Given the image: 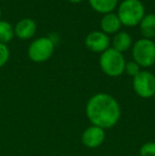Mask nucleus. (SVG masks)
<instances>
[{
	"instance_id": "obj_14",
	"label": "nucleus",
	"mask_w": 155,
	"mask_h": 156,
	"mask_svg": "<svg viewBox=\"0 0 155 156\" xmlns=\"http://www.w3.org/2000/svg\"><path fill=\"white\" fill-rule=\"evenodd\" d=\"M15 36L14 27L9 21L0 20V43L9 44Z\"/></svg>"
},
{
	"instance_id": "obj_20",
	"label": "nucleus",
	"mask_w": 155,
	"mask_h": 156,
	"mask_svg": "<svg viewBox=\"0 0 155 156\" xmlns=\"http://www.w3.org/2000/svg\"><path fill=\"white\" fill-rule=\"evenodd\" d=\"M153 99H154V102H155V94H154V96H153Z\"/></svg>"
},
{
	"instance_id": "obj_17",
	"label": "nucleus",
	"mask_w": 155,
	"mask_h": 156,
	"mask_svg": "<svg viewBox=\"0 0 155 156\" xmlns=\"http://www.w3.org/2000/svg\"><path fill=\"white\" fill-rule=\"evenodd\" d=\"M10 58V50L8 46L0 43V68H2Z\"/></svg>"
},
{
	"instance_id": "obj_10",
	"label": "nucleus",
	"mask_w": 155,
	"mask_h": 156,
	"mask_svg": "<svg viewBox=\"0 0 155 156\" xmlns=\"http://www.w3.org/2000/svg\"><path fill=\"white\" fill-rule=\"evenodd\" d=\"M122 23L120 21L119 17L116 13H107L104 14L100 21V27H101V31L105 33L106 35L108 34H116L120 31Z\"/></svg>"
},
{
	"instance_id": "obj_13",
	"label": "nucleus",
	"mask_w": 155,
	"mask_h": 156,
	"mask_svg": "<svg viewBox=\"0 0 155 156\" xmlns=\"http://www.w3.org/2000/svg\"><path fill=\"white\" fill-rule=\"evenodd\" d=\"M88 2L93 10L103 15L112 13L118 5V0H88Z\"/></svg>"
},
{
	"instance_id": "obj_2",
	"label": "nucleus",
	"mask_w": 155,
	"mask_h": 156,
	"mask_svg": "<svg viewBox=\"0 0 155 156\" xmlns=\"http://www.w3.org/2000/svg\"><path fill=\"white\" fill-rule=\"evenodd\" d=\"M117 15L122 26L136 27L146 15L145 5L139 0H123L118 6Z\"/></svg>"
},
{
	"instance_id": "obj_21",
	"label": "nucleus",
	"mask_w": 155,
	"mask_h": 156,
	"mask_svg": "<svg viewBox=\"0 0 155 156\" xmlns=\"http://www.w3.org/2000/svg\"><path fill=\"white\" fill-rule=\"evenodd\" d=\"M62 156H67V155H62Z\"/></svg>"
},
{
	"instance_id": "obj_9",
	"label": "nucleus",
	"mask_w": 155,
	"mask_h": 156,
	"mask_svg": "<svg viewBox=\"0 0 155 156\" xmlns=\"http://www.w3.org/2000/svg\"><path fill=\"white\" fill-rule=\"evenodd\" d=\"M36 23L31 18H23L19 20L14 27V33L19 39H30L36 32Z\"/></svg>"
},
{
	"instance_id": "obj_19",
	"label": "nucleus",
	"mask_w": 155,
	"mask_h": 156,
	"mask_svg": "<svg viewBox=\"0 0 155 156\" xmlns=\"http://www.w3.org/2000/svg\"><path fill=\"white\" fill-rule=\"evenodd\" d=\"M0 18H1V8H0Z\"/></svg>"
},
{
	"instance_id": "obj_11",
	"label": "nucleus",
	"mask_w": 155,
	"mask_h": 156,
	"mask_svg": "<svg viewBox=\"0 0 155 156\" xmlns=\"http://www.w3.org/2000/svg\"><path fill=\"white\" fill-rule=\"evenodd\" d=\"M139 29L143 38L151 39L155 37V14H146L139 23Z\"/></svg>"
},
{
	"instance_id": "obj_6",
	"label": "nucleus",
	"mask_w": 155,
	"mask_h": 156,
	"mask_svg": "<svg viewBox=\"0 0 155 156\" xmlns=\"http://www.w3.org/2000/svg\"><path fill=\"white\" fill-rule=\"evenodd\" d=\"M133 89L143 99L153 98L155 94V76L147 70H141L133 78Z\"/></svg>"
},
{
	"instance_id": "obj_12",
	"label": "nucleus",
	"mask_w": 155,
	"mask_h": 156,
	"mask_svg": "<svg viewBox=\"0 0 155 156\" xmlns=\"http://www.w3.org/2000/svg\"><path fill=\"white\" fill-rule=\"evenodd\" d=\"M132 46V36L128 32L119 31L114 35L113 38V47L117 51L123 52L128 51Z\"/></svg>"
},
{
	"instance_id": "obj_1",
	"label": "nucleus",
	"mask_w": 155,
	"mask_h": 156,
	"mask_svg": "<svg viewBox=\"0 0 155 156\" xmlns=\"http://www.w3.org/2000/svg\"><path fill=\"white\" fill-rule=\"evenodd\" d=\"M85 113L91 125H96L103 129H111L116 125L121 116L117 100L105 93L93 94L87 101Z\"/></svg>"
},
{
	"instance_id": "obj_3",
	"label": "nucleus",
	"mask_w": 155,
	"mask_h": 156,
	"mask_svg": "<svg viewBox=\"0 0 155 156\" xmlns=\"http://www.w3.org/2000/svg\"><path fill=\"white\" fill-rule=\"evenodd\" d=\"M125 60L121 52L115 50L114 48H108L100 55V68L108 76L117 78L124 72Z\"/></svg>"
},
{
	"instance_id": "obj_7",
	"label": "nucleus",
	"mask_w": 155,
	"mask_h": 156,
	"mask_svg": "<svg viewBox=\"0 0 155 156\" xmlns=\"http://www.w3.org/2000/svg\"><path fill=\"white\" fill-rule=\"evenodd\" d=\"M110 44L111 39L108 35L102 31H93L85 38V46L87 49L95 53H103L110 48Z\"/></svg>"
},
{
	"instance_id": "obj_4",
	"label": "nucleus",
	"mask_w": 155,
	"mask_h": 156,
	"mask_svg": "<svg viewBox=\"0 0 155 156\" xmlns=\"http://www.w3.org/2000/svg\"><path fill=\"white\" fill-rule=\"evenodd\" d=\"M132 55L140 67H151L155 64V43L148 38L138 39L133 45Z\"/></svg>"
},
{
	"instance_id": "obj_8",
	"label": "nucleus",
	"mask_w": 155,
	"mask_h": 156,
	"mask_svg": "<svg viewBox=\"0 0 155 156\" xmlns=\"http://www.w3.org/2000/svg\"><path fill=\"white\" fill-rule=\"evenodd\" d=\"M105 140V129L96 125L86 127L82 134V144L88 149L99 148Z\"/></svg>"
},
{
	"instance_id": "obj_5",
	"label": "nucleus",
	"mask_w": 155,
	"mask_h": 156,
	"mask_svg": "<svg viewBox=\"0 0 155 156\" xmlns=\"http://www.w3.org/2000/svg\"><path fill=\"white\" fill-rule=\"evenodd\" d=\"M54 44L48 36L38 37L30 44L28 48V56L34 63H44L52 56L54 52Z\"/></svg>"
},
{
	"instance_id": "obj_16",
	"label": "nucleus",
	"mask_w": 155,
	"mask_h": 156,
	"mask_svg": "<svg viewBox=\"0 0 155 156\" xmlns=\"http://www.w3.org/2000/svg\"><path fill=\"white\" fill-rule=\"evenodd\" d=\"M140 66L138 65L136 62L134 61H131V62H128L125 63V68H124V72L129 74L130 76H136L137 74L140 72Z\"/></svg>"
},
{
	"instance_id": "obj_18",
	"label": "nucleus",
	"mask_w": 155,
	"mask_h": 156,
	"mask_svg": "<svg viewBox=\"0 0 155 156\" xmlns=\"http://www.w3.org/2000/svg\"><path fill=\"white\" fill-rule=\"evenodd\" d=\"M69 2H71V3H80V2L84 1V0H68Z\"/></svg>"
},
{
	"instance_id": "obj_15",
	"label": "nucleus",
	"mask_w": 155,
	"mask_h": 156,
	"mask_svg": "<svg viewBox=\"0 0 155 156\" xmlns=\"http://www.w3.org/2000/svg\"><path fill=\"white\" fill-rule=\"evenodd\" d=\"M140 156H155V142L149 141L143 144L139 149Z\"/></svg>"
}]
</instances>
